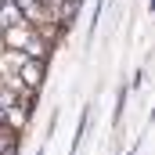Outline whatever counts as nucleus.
Returning <instances> with one entry per match:
<instances>
[{
  "label": "nucleus",
  "mask_w": 155,
  "mask_h": 155,
  "mask_svg": "<svg viewBox=\"0 0 155 155\" xmlns=\"http://www.w3.org/2000/svg\"><path fill=\"white\" fill-rule=\"evenodd\" d=\"M15 76H18V83H22L25 90H36L40 83H43V61H36V58H25V61L15 69Z\"/></svg>",
  "instance_id": "nucleus-1"
},
{
  "label": "nucleus",
  "mask_w": 155,
  "mask_h": 155,
  "mask_svg": "<svg viewBox=\"0 0 155 155\" xmlns=\"http://www.w3.org/2000/svg\"><path fill=\"white\" fill-rule=\"evenodd\" d=\"M22 22V15H18V7H15V0H4V7H0V33L7 29V25H18Z\"/></svg>",
  "instance_id": "nucleus-2"
},
{
  "label": "nucleus",
  "mask_w": 155,
  "mask_h": 155,
  "mask_svg": "<svg viewBox=\"0 0 155 155\" xmlns=\"http://www.w3.org/2000/svg\"><path fill=\"white\" fill-rule=\"evenodd\" d=\"M40 4H43V7H47V11H54V7H61V4H65V0H40Z\"/></svg>",
  "instance_id": "nucleus-3"
},
{
  "label": "nucleus",
  "mask_w": 155,
  "mask_h": 155,
  "mask_svg": "<svg viewBox=\"0 0 155 155\" xmlns=\"http://www.w3.org/2000/svg\"><path fill=\"white\" fill-rule=\"evenodd\" d=\"M0 7H4V0H0Z\"/></svg>",
  "instance_id": "nucleus-4"
}]
</instances>
